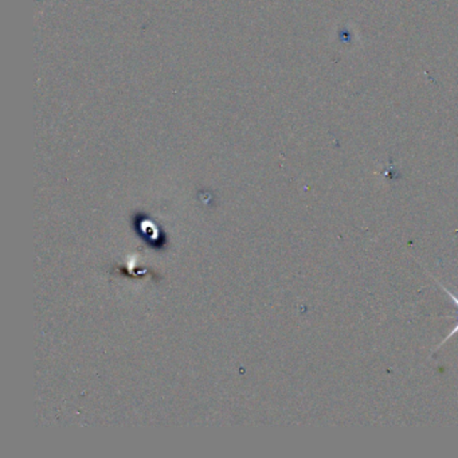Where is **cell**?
<instances>
[{"instance_id": "obj_1", "label": "cell", "mask_w": 458, "mask_h": 458, "mask_svg": "<svg viewBox=\"0 0 458 458\" xmlns=\"http://www.w3.org/2000/svg\"><path fill=\"white\" fill-rule=\"evenodd\" d=\"M456 333H458V323L457 324H456V326H454V328L452 329V332H450V333L447 335V338H445L444 340L441 341V343H439V344H438V345L435 347L434 350H433V353H434L435 351H438V350H439V348H441V347H442V345H444V344H445L447 341L450 340V339H452V338H453V336H454Z\"/></svg>"}]
</instances>
